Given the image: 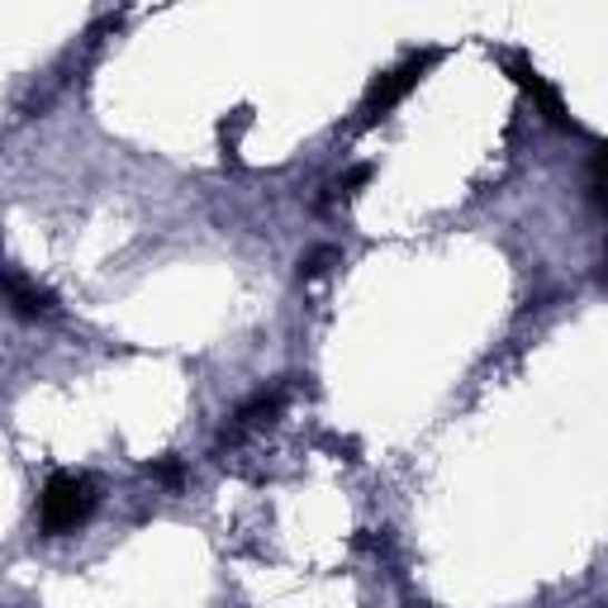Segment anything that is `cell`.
Wrapping results in <instances>:
<instances>
[{"mask_svg": "<svg viewBox=\"0 0 608 608\" xmlns=\"http://www.w3.org/2000/svg\"><path fill=\"white\" fill-rule=\"evenodd\" d=\"M504 62H509V71H513V81L523 86L528 96H538V105L547 110V119H551V124H561V129H576V119H566V110H561V96L551 91V86L538 77V71H532L528 62H518V58H504Z\"/></svg>", "mask_w": 608, "mask_h": 608, "instance_id": "cell-4", "label": "cell"}, {"mask_svg": "<svg viewBox=\"0 0 608 608\" xmlns=\"http://www.w3.org/2000/svg\"><path fill=\"white\" fill-rule=\"evenodd\" d=\"M157 480H167V486H182V461H157V467H148Z\"/></svg>", "mask_w": 608, "mask_h": 608, "instance_id": "cell-6", "label": "cell"}, {"mask_svg": "<svg viewBox=\"0 0 608 608\" xmlns=\"http://www.w3.org/2000/svg\"><path fill=\"white\" fill-rule=\"evenodd\" d=\"M96 509V486L77 471H58L39 494V523L48 538H62V532H77Z\"/></svg>", "mask_w": 608, "mask_h": 608, "instance_id": "cell-1", "label": "cell"}, {"mask_svg": "<svg viewBox=\"0 0 608 608\" xmlns=\"http://www.w3.org/2000/svg\"><path fill=\"white\" fill-rule=\"evenodd\" d=\"M333 262H337V253H333V247H314L310 257H300V281H314V276H324Z\"/></svg>", "mask_w": 608, "mask_h": 608, "instance_id": "cell-5", "label": "cell"}, {"mask_svg": "<svg viewBox=\"0 0 608 608\" xmlns=\"http://www.w3.org/2000/svg\"><path fill=\"white\" fill-rule=\"evenodd\" d=\"M428 62H433V52H423V58H409L404 67L385 71V77L371 86V96H366V119H381V115L390 110V105H395V100L409 91V86H414V81L423 77V67H428Z\"/></svg>", "mask_w": 608, "mask_h": 608, "instance_id": "cell-2", "label": "cell"}, {"mask_svg": "<svg viewBox=\"0 0 608 608\" xmlns=\"http://www.w3.org/2000/svg\"><path fill=\"white\" fill-rule=\"evenodd\" d=\"M0 291H6L10 310L20 314V318H43V314H52V310H58V300H52L48 291H39V285H33V281L14 276L10 266H0Z\"/></svg>", "mask_w": 608, "mask_h": 608, "instance_id": "cell-3", "label": "cell"}]
</instances>
